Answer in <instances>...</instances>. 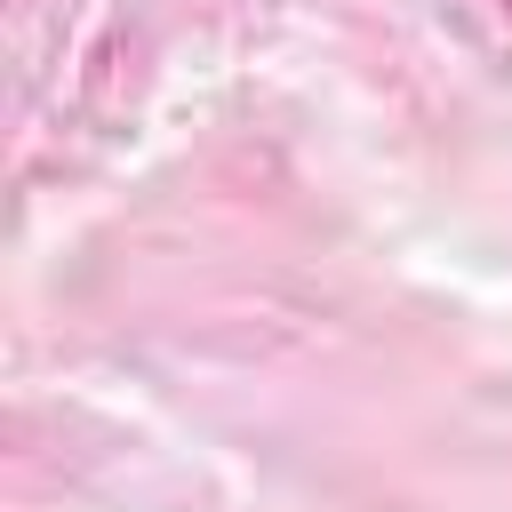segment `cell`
<instances>
[{"mask_svg":"<svg viewBox=\"0 0 512 512\" xmlns=\"http://www.w3.org/2000/svg\"><path fill=\"white\" fill-rule=\"evenodd\" d=\"M504 8H512V0H504Z\"/></svg>","mask_w":512,"mask_h":512,"instance_id":"6da1fadb","label":"cell"}]
</instances>
